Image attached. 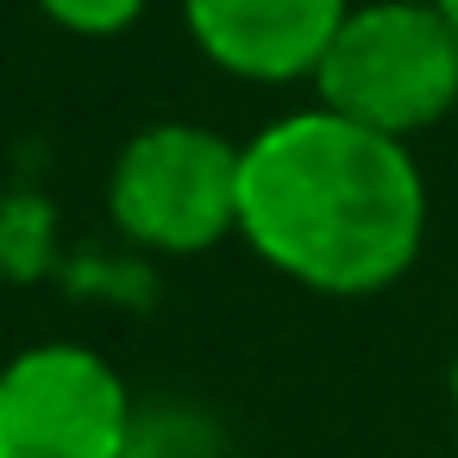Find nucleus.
Listing matches in <instances>:
<instances>
[{"label":"nucleus","mask_w":458,"mask_h":458,"mask_svg":"<svg viewBox=\"0 0 458 458\" xmlns=\"http://www.w3.org/2000/svg\"><path fill=\"white\" fill-rule=\"evenodd\" d=\"M239 239L314 295H377L420 258L427 176L402 139L314 101L245 139Z\"/></svg>","instance_id":"obj_1"},{"label":"nucleus","mask_w":458,"mask_h":458,"mask_svg":"<svg viewBox=\"0 0 458 458\" xmlns=\"http://www.w3.org/2000/svg\"><path fill=\"white\" fill-rule=\"evenodd\" d=\"M308 89L320 107L408 145L458 107V38L433 0H352Z\"/></svg>","instance_id":"obj_2"},{"label":"nucleus","mask_w":458,"mask_h":458,"mask_svg":"<svg viewBox=\"0 0 458 458\" xmlns=\"http://www.w3.org/2000/svg\"><path fill=\"white\" fill-rule=\"evenodd\" d=\"M239 139L201 120L139 126L107 170V220L157 258H195L239 239Z\"/></svg>","instance_id":"obj_3"},{"label":"nucleus","mask_w":458,"mask_h":458,"mask_svg":"<svg viewBox=\"0 0 458 458\" xmlns=\"http://www.w3.org/2000/svg\"><path fill=\"white\" fill-rule=\"evenodd\" d=\"M132 389L95 345L45 339L0 364V458H132Z\"/></svg>","instance_id":"obj_4"},{"label":"nucleus","mask_w":458,"mask_h":458,"mask_svg":"<svg viewBox=\"0 0 458 458\" xmlns=\"http://www.w3.org/2000/svg\"><path fill=\"white\" fill-rule=\"evenodd\" d=\"M352 0H182L195 51L239 82H314Z\"/></svg>","instance_id":"obj_5"},{"label":"nucleus","mask_w":458,"mask_h":458,"mask_svg":"<svg viewBox=\"0 0 458 458\" xmlns=\"http://www.w3.org/2000/svg\"><path fill=\"white\" fill-rule=\"evenodd\" d=\"M32 7L70 38H120L145 20L151 0H32Z\"/></svg>","instance_id":"obj_6"},{"label":"nucleus","mask_w":458,"mask_h":458,"mask_svg":"<svg viewBox=\"0 0 458 458\" xmlns=\"http://www.w3.org/2000/svg\"><path fill=\"white\" fill-rule=\"evenodd\" d=\"M433 7H439V20H445V32L458 38V0H433Z\"/></svg>","instance_id":"obj_7"},{"label":"nucleus","mask_w":458,"mask_h":458,"mask_svg":"<svg viewBox=\"0 0 458 458\" xmlns=\"http://www.w3.org/2000/svg\"><path fill=\"white\" fill-rule=\"evenodd\" d=\"M452 395H458V364H452Z\"/></svg>","instance_id":"obj_8"}]
</instances>
